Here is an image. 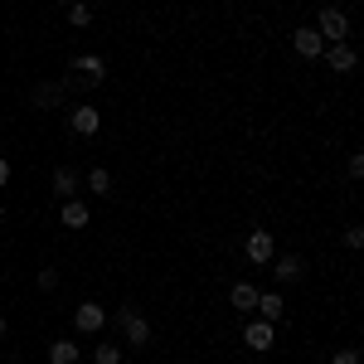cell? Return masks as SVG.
Returning a JSON list of instances; mask_svg holds the SVG:
<instances>
[{
	"instance_id": "obj_22",
	"label": "cell",
	"mask_w": 364,
	"mask_h": 364,
	"mask_svg": "<svg viewBox=\"0 0 364 364\" xmlns=\"http://www.w3.org/2000/svg\"><path fill=\"white\" fill-rule=\"evenodd\" d=\"M58 287V267H44V272H39V291H54Z\"/></svg>"
},
{
	"instance_id": "obj_23",
	"label": "cell",
	"mask_w": 364,
	"mask_h": 364,
	"mask_svg": "<svg viewBox=\"0 0 364 364\" xmlns=\"http://www.w3.org/2000/svg\"><path fill=\"white\" fill-rule=\"evenodd\" d=\"M0 185H10V161H0Z\"/></svg>"
},
{
	"instance_id": "obj_14",
	"label": "cell",
	"mask_w": 364,
	"mask_h": 364,
	"mask_svg": "<svg viewBox=\"0 0 364 364\" xmlns=\"http://www.w3.org/2000/svg\"><path fill=\"white\" fill-rule=\"evenodd\" d=\"M83 355H78V340H54L49 345V364H78Z\"/></svg>"
},
{
	"instance_id": "obj_20",
	"label": "cell",
	"mask_w": 364,
	"mask_h": 364,
	"mask_svg": "<svg viewBox=\"0 0 364 364\" xmlns=\"http://www.w3.org/2000/svg\"><path fill=\"white\" fill-rule=\"evenodd\" d=\"M331 364H360V350H355V345H345V350L331 355Z\"/></svg>"
},
{
	"instance_id": "obj_9",
	"label": "cell",
	"mask_w": 364,
	"mask_h": 364,
	"mask_svg": "<svg viewBox=\"0 0 364 364\" xmlns=\"http://www.w3.org/2000/svg\"><path fill=\"white\" fill-rule=\"evenodd\" d=\"M68 127H73L78 136H92V132H102V112H97V107H73Z\"/></svg>"
},
{
	"instance_id": "obj_4",
	"label": "cell",
	"mask_w": 364,
	"mask_h": 364,
	"mask_svg": "<svg viewBox=\"0 0 364 364\" xmlns=\"http://www.w3.org/2000/svg\"><path fill=\"white\" fill-rule=\"evenodd\" d=\"M73 326H78L83 336H102V326H107V311L97 306V301H83V306L73 311Z\"/></svg>"
},
{
	"instance_id": "obj_17",
	"label": "cell",
	"mask_w": 364,
	"mask_h": 364,
	"mask_svg": "<svg viewBox=\"0 0 364 364\" xmlns=\"http://www.w3.org/2000/svg\"><path fill=\"white\" fill-rule=\"evenodd\" d=\"M68 25H73V29L92 25V5H87V0H73V5H68Z\"/></svg>"
},
{
	"instance_id": "obj_15",
	"label": "cell",
	"mask_w": 364,
	"mask_h": 364,
	"mask_svg": "<svg viewBox=\"0 0 364 364\" xmlns=\"http://www.w3.org/2000/svg\"><path fill=\"white\" fill-rule=\"evenodd\" d=\"M326 63H331L336 73H355V49H350V44H331Z\"/></svg>"
},
{
	"instance_id": "obj_11",
	"label": "cell",
	"mask_w": 364,
	"mask_h": 364,
	"mask_svg": "<svg viewBox=\"0 0 364 364\" xmlns=\"http://www.w3.org/2000/svg\"><path fill=\"white\" fill-rule=\"evenodd\" d=\"M228 306L243 311V316H252V306H257V287H252V282H233V291H228Z\"/></svg>"
},
{
	"instance_id": "obj_16",
	"label": "cell",
	"mask_w": 364,
	"mask_h": 364,
	"mask_svg": "<svg viewBox=\"0 0 364 364\" xmlns=\"http://www.w3.org/2000/svg\"><path fill=\"white\" fill-rule=\"evenodd\" d=\"M301 272H306V262H301V257H282V262H272V277H277L282 287H287V282H296Z\"/></svg>"
},
{
	"instance_id": "obj_19",
	"label": "cell",
	"mask_w": 364,
	"mask_h": 364,
	"mask_svg": "<svg viewBox=\"0 0 364 364\" xmlns=\"http://www.w3.org/2000/svg\"><path fill=\"white\" fill-rule=\"evenodd\" d=\"M97 364H122V345H112V340H97V355H92Z\"/></svg>"
},
{
	"instance_id": "obj_18",
	"label": "cell",
	"mask_w": 364,
	"mask_h": 364,
	"mask_svg": "<svg viewBox=\"0 0 364 364\" xmlns=\"http://www.w3.org/2000/svg\"><path fill=\"white\" fill-rule=\"evenodd\" d=\"M83 185L92 190V195H107V190H112V175L97 166V170H87V180H83Z\"/></svg>"
},
{
	"instance_id": "obj_13",
	"label": "cell",
	"mask_w": 364,
	"mask_h": 364,
	"mask_svg": "<svg viewBox=\"0 0 364 364\" xmlns=\"http://www.w3.org/2000/svg\"><path fill=\"white\" fill-rule=\"evenodd\" d=\"M87 219H92V214H87L83 199H63V228H73V233H78V228H87Z\"/></svg>"
},
{
	"instance_id": "obj_2",
	"label": "cell",
	"mask_w": 364,
	"mask_h": 364,
	"mask_svg": "<svg viewBox=\"0 0 364 364\" xmlns=\"http://www.w3.org/2000/svg\"><path fill=\"white\" fill-rule=\"evenodd\" d=\"M117 326H122L127 345H136V350H146V345H151V326H146V316H141L136 306H122V311H117Z\"/></svg>"
},
{
	"instance_id": "obj_21",
	"label": "cell",
	"mask_w": 364,
	"mask_h": 364,
	"mask_svg": "<svg viewBox=\"0 0 364 364\" xmlns=\"http://www.w3.org/2000/svg\"><path fill=\"white\" fill-rule=\"evenodd\" d=\"M345 248H364V228H360V224L345 228Z\"/></svg>"
},
{
	"instance_id": "obj_6",
	"label": "cell",
	"mask_w": 364,
	"mask_h": 364,
	"mask_svg": "<svg viewBox=\"0 0 364 364\" xmlns=\"http://www.w3.org/2000/svg\"><path fill=\"white\" fill-rule=\"evenodd\" d=\"M73 68H78V78H83L87 87H97L102 78H107V63H102V54H78V58H73Z\"/></svg>"
},
{
	"instance_id": "obj_12",
	"label": "cell",
	"mask_w": 364,
	"mask_h": 364,
	"mask_svg": "<svg viewBox=\"0 0 364 364\" xmlns=\"http://www.w3.org/2000/svg\"><path fill=\"white\" fill-rule=\"evenodd\" d=\"M78 185H83V180H78V170H68V166H58V170H54V195H58V204L78 195Z\"/></svg>"
},
{
	"instance_id": "obj_24",
	"label": "cell",
	"mask_w": 364,
	"mask_h": 364,
	"mask_svg": "<svg viewBox=\"0 0 364 364\" xmlns=\"http://www.w3.org/2000/svg\"><path fill=\"white\" fill-rule=\"evenodd\" d=\"M0 336H5V316H0Z\"/></svg>"
},
{
	"instance_id": "obj_8",
	"label": "cell",
	"mask_w": 364,
	"mask_h": 364,
	"mask_svg": "<svg viewBox=\"0 0 364 364\" xmlns=\"http://www.w3.org/2000/svg\"><path fill=\"white\" fill-rule=\"evenodd\" d=\"M257 316H262V321H272V326H277L282 316H287V296H282V291H257Z\"/></svg>"
},
{
	"instance_id": "obj_5",
	"label": "cell",
	"mask_w": 364,
	"mask_h": 364,
	"mask_svg": "<svg viewBox=\"0 0 364 364\" xmlns=\"http://www.w3.org/2000/svg\"><path fill=\"white\" fill-rule=\"evenodd\" d=\"M272 252H277V243H272V233H267V228L248 233V243H243V257H248V262L262 267V262H272Z\"/></svg>"
},
{
	"instance_id": "obj_1",
	"label": "cell",
	"mask_w": 364,
	"mask_h": 364,
	"mask_svg": "<svg viewBox=\"0 0 364 364\" xmlns=\"http://www.w3.org/2000/svg\"><path fill=\"white\" fill-rule=\"evenodd\" d=\"M316 34H321V39H331V44H350V15L336 10V5H326V10H321V20H316Z\"/></svg>"
},
{
	"instance_id": "obj_7",
	"label": "cell",
	"mask_w": 364,
	"mask_h": 364,
	"mask_svg": "<svg viewBox=\"0 0 364 364\" xmlns=\"http://www.w3.org/2000/svg\"><path fill=\"white\" fill-rule=\"evenodd\" d=\"M68 97V87L63 83H39L34 92H29V107H39V112H49V107H58Z\"/></svg>"
},
{
	"instance_id": "obj_10",
	"label": "cell",
	"mask_w": 364,
	"mask_h": 364,
	"mask_svg": "<svg viewBox=\"0 0 364 364\" xmlns=\"http://www.w3.org/2000/svg\"><path fill=\"white\" fill-rule=\"evenodd\" d=\"M291 44H296V54H301V58H321V54H326V39H321L316 29H296Z\"/></svg>"
},
{
	"instance_id": "obj_3",
	"label": "cell",
	"mask_w": 364,
	"mask_h": 364,
	"mask_svg": "<svg viewBox=\"0 0 364 364\" xmlns=\"http://www.w3.org/2000/svg\"><path fill=\"white\" fill-rule=\"evenodd\" d=\"M243 345L257 350V355H267V350L277 345V326H272V321H262V316H252L248 326H243Z\"/></svg>"
}]
</instances>
